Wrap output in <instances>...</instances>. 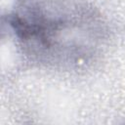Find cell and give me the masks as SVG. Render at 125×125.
I'll return each mask as SVG.
<instances>
[{"label": "cell", "mask_w": 125, "mask_h": 125, "mask_svg": "<svg viewBox=\"0 0 125 125\" xmlns=\"http://www.w3.org/2000/svg\"><path fill=\"white\" fill-rule=\"evenodd\" d=\"M101 23L93 9L72 0H17L8 16L27 57L62 66L92 59L102 38Z\"/></svg>", "instance_id": "6da1fadb"}]
</instances>
